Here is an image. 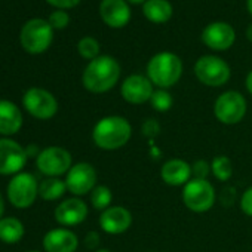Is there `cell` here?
<instances>
[{"mask_svg": "<svg viewBox=\"0 0 252 252\" xmlns=\"http://www.w3.org/2000/svg\"><path fill=\"white\" fill-rule=\"evenodd\" d=\"M131 137L132 126L129 120L123 116H105L95 123L92 129L94 144L107 152L125 147L129 143Z\"/></svg>", "mask_w": 252, "mask_h": 252, "instance_id": "1", "label": "cell"}, {"mask_svg": "<svg viewBox=\"0 0 252 252\" xmlns=\"http://www.w3.org/2000/svg\"><path fill=\"white\" fill-rule=\"evenodd\" d=\"M120 77V65L119 63L108 57L102 55L92 60L82 76V83L85 89L92 94H104L113 89Z\"/></svg>", "mask_w": 252, "mask_h": 252, "instance_id": "2", "label": "cell"}, {"mask_svg": "<svg viewBox=\"0 0 252 252\" xmlns=\"http://www.w3.org/2000/svg\"><path fill=\"white\" fill-rule=\"evenodd\" d=\"M183 74V63L172 52L156 54L147 64V77L159 89L174 86Z\"/></svg>", "mask_w": 252, "mask_h": 252, "instance_id": "3", "label": "cell"}, {"mask_svg": "<svg viewBox=\"0 0 252 252\" xmlns=\"http://www.w3.org/2000/svg\"><path fill=\"white\" fill-rule=\"evenodd\" d=\"M54 39V29L46 20L33 18L27 21L20 33V42L26 52L37 55L45 52Z\"/></svg>", "mask_w": 252, "mask_h": 252, "instance_id": "4", "label": "cell"}, {"mask_svg": "<svg viewBox=\"0 0 252 252\" xmlns=\"http://www.w3.org/2000/svg\"><path fill=\"white\" fill-rule=\"evenodd\" d=\"M6 194L9 203L17 209H27L39 196V183L30 172H20L8 183Z\"/></svg>", "mask_w": 252, "mask_h": 252, "instance_id": "5", "label": "cell"}, {"mask_svg": "<svg viewBox=\"0 0 252 252\" xmlns=\"http://www.w3.org/2000/svg\"><path fill=\"white\" fill-rule=\"evenodd\" d=\"M215 189L208 180L191 178L183 189V202L191 212L203 214L215 205Z\"/></svg>", "mask_w": 252, "mask_h": 252, "instance_id": "6", "label": "cell"}, {"mask_svg": "<svg viewBox=\"0 0 252 252\" xmlns=\"http://www.w3.org/2000/svg\"><path fill=\"white\" fill-rule=\"evenodd\" d=\"M194 74L200 83L211 88H220L230 80L231 71L224 60L214 55H205L196 61Z\"/></svg>", "mask_w": 252, "mask_h": 252, "instance_id": "7", "label": "cell"}, {"mask_svg": "<svg viewBox=\"0 0 252 252\" xmlns=\"http://www.w3.org/2000/svg\"><path fill=\"white\" fill-rule=\"evenodd\" d=\"M214 114L222 125H237L246 114V99L236 91L222 92L214 104Z\"/></svg>", "mask_w": 252, "mask_h": 252, "instance_id": "8", "label": "cell"}, {"mask_svg": "<svg viewBox=\"0 0 252 252\" xmlns=\"http://www.w3.org/2000/svg\"><path fill=\"white\" fill-rule=\"evenodd\" d=\"M36 166L46 177H57L67 174L73 166V158L68 150L63 147H46L36 158Z\"/></svg>", "mask_w": 252, "mask_h": 252, "instance_id": "9", "label": "cell"}, {"mask_svg": "<svg viewBox=\"0 0 252 252\" xmlns=\"http://www.w3.org/2000/svg\"><path fill=\"white\" fill-rule=\"evenodd\" d=\"M23 105L30 116L39 120H49L58 111L57 98L43 88H30L23 96Z\"/></svg>", "mask_w": 252, "mask_h": 252, "instance_id": "10", "label": "cell"}, {"mask_svg": "<svg viewBox=\"0 0 252 252\" xmlns=\"http://www.w3.org/2000/svg\"><path fill=\"white\" fill-rule=\"evenodd\" d=\"M29 160L26 147L12 138H0V175L20 174Z\"/></svg>", "mask_w": 252, "mask_h": 252, "instance_id": "11", "label": "cell"}, {"mask_svg": "<svg viewBox=\"0 0 252 252\" xmlns=\"http://www.w3.org/2000/svg\"><path fill=\"white\" fill-rule=\"evenodd\" d=\"M96 171L88 162H79L70 168L65 177L67 190L74 196H85L96 187Z\"/></svg>", "mask_w": 252, "mask_h": 252, "instance_id": "12", "label": "cell"}, {"mask_svg": "<svg viewBox=\"0 0 252 252\" xmlns=\"http://www.w3.org/2000/svg\"><path fill=\"white\" fill-rule=\"evenodd\" d=\"M153 86L155 85L150 82L149 77L141 76V74H132L123 80V83L120 86V94L126 102L140 105V104L150 101V98L155 92Z\"/></svg>", "mask_w": 252, "mask_h": 252, "instance_id": "13", "label": "cell"}, {"mask_svg": "<svg viewBox=\"0 0 252 252\" xmlns=\"http://www.w3.org/2000/svg\"><path fill=\"white\" fill-rule=\"evenodd\" d=\"M132 214L125 206H110L99 215V227L107 234H122L132 225Z\"/></svg>", "mask_w": 252, "mask_h": 252, "instance_id": "14", "label": "cell"}, {"mask_svg": "<svg viewBox=\"0 0 252 252\" xmlns=\"http://www.w3.org/2000/svg\"><path fill=\"white\" fill-rule=\"evenodd\" d=\"M88 205L79 197H70L63 200L54 212L55 221L64 227H73L82 224L88 217Z\"/></svg>", "mask_w": 252, "mask_h": 252, "instance_id": "15", "label": "cell"}, {"mask_svg": "<svg viewBox=\"0 0 252 252\" xmlns=\"http://www.w3.org/2000/svg\"><path fill=\"white\" fill-rule=\"evenodd\" d=\"M234 39L236 34L233 27L225 23H212L202 33L203 43L214 51L228 49L234 43Z\"/></svg>", "mask_w": 252, "mask_h": 252, "instance_id": "16", "label": "cell"}, {"mask_svg": "<svg viewBox=\"0 0 252 252\" xmlns=\"http://www.w3.org/2000/svg\"><path fill=\"white\" fill-rule=\"evenodd\" d=\"M99 14L102 21L113 29H120L131 20V9L125 0H102Z\"/></svg>", "mask_w": 252, "mask_h": 252, "instance_id": "17", "label": "cell"}, {"mask_svg": "<svg viewBox=\"0 0 252 252\" xmlns=\"http://www.w3.org/2000/svg\"><path fill=\"white\" fill-rule=\"evenodd\" d=\"M79 237L68 228L49 230L43 237V249L46 252H76Z\"/></svg>", "mask_w": 252, "mask_h": 252, "instance_id": "18", "label": "cell"}, {"mask_svg": "<svg viewBox=\"0 0 252 252\" xmlns=\"http://www.w3.org/2000/svg\"><path fill=\"white\" fill-rule=\"evenodd\" d=\"M23 128V113L20 107L9 101L0 99V135L11 137Z\"/></svg>", "mask_w": 252, "mask_h": 252, "instance_id": "19", "label": "cell"}, {"mask_svg": "<svg viewBox=\"0 0 252 252\" xmlns=\"http://www.w3.org/2000/svg\"><path fill=\"white\" fill-rule=\"evenodd\" d=\"M191 165L183 159H171L162 165L160 177L165 184L172 187L186 186L191 180Z\"/></svg>", "mask_w": 252, "mask_h": 252, "instance_id": "20", "label": "cell"}, {"mask_svg": "<svg viewBox=\"0 0 252 252\" xmlns=\"http://www.w3.org/2000/svg\"><path fill=\"white\" fill-rule=\"evenodd\" d=\"M144 17L156 24H162L171 20L172 6L168 0H147L143 6Z\"/></svg>", "mask_w": 252, "mask_h": 252, "instance_id": "21", "label": "cell"}, {"mask_svg": "<svg viewBox=\"0 0 252 252\" xmlns=\"http://www.w3.org/2000/svg\"><path fill=\"white\" fill-rule=\"evenodd\" d=\"M24 224L15 217H3L0 220V242L14 245L24 237Z\"/></svg>", "mask_w": 252, "mask_h": 252, "instance_id": "22", "label": "cell"}, {"mask_svg": "<svg viewBox=\"0 0 252 252\" xmlns=\"http://www.w3.org/2000/svg\"><path fill=\"white\" fill-rule=\"evenodd\" d=\"M65 191H67L65 180H61L57 177H46L39 184V196L48 202L61 199L65 194Z\"/></svg>", "mask_w": 252, "mask_h": 252, "instance_id": "23", "label": "cell"}, {"mask_svg": "<svg viewBox=\"0 0 252 252\" xmlns=\"http://www.w3.org/2000/svg\"><path fill=\"white\" fill-rule=\"evenodd\" d=\"M211 172L212 175L218 180V181H228L233 175V165L231 160L224 156V155H218L212 159L211 162Z\"/></svg>", "mask_w": 252, "mask_h": 252, "instance_id": "24", "label": "cell"}, {"mask_svg": "<svg viewBox=\"0 0 252 252\" xmlns=\"http://www.w3.org/2000/svg\"><path fill=\"white\" fill-rule=\"evenodd\" d=\"M113 202V193L107 186H96L91 191V205L94 209L105 211L111 206Z\"/></svg>", "mask_w": 252, "mask_h": 252, "instance_id": "25", "label": "cell"}, {"mask_svg": "<svg viewBox=\"0 0 252 252\" xmlns=\"http://www.w3.org/2000/svg\"><path fill=\"white\" fill-rule=\"evenodd\" d=\"M149 102L152 104L153 110H156L159 113H166V111H169L172 108L174 98H172V95L166 89H158V91L153 92V95H152Z\"/></svg>", "mask_w": 252, "mask_h": 252, "instance_id": "26", "label": "cell"}, {"mask_svg": "<svg viewBox=\"0 0 252 252\" xmlns=\"http://www.w3.org/2000/svg\"><path fill=\"white\" fill-rule=\"evenodd\" d=\"M77 51L82 58L92 61L99 55V43L94 37H83L77 43Z\"/></svg>", "mask_w": 252, "mask_h": 252, "instance_id": "27", "label": "cell"}, {"mask_svg": "<svg viewBox=\"0 0 252 252\" xmlns=\"http://www.w3.org/2000/svg\"><path fill=\"white\" fill-rule=\"evenodd\" d=\"M68 21H70V17L65 11L63 9H58V11H54L51 15H49V20L48 23L51 24L52 29H57V30H61V29H65L68 26Z\"/></svg>", "mask_w": 252, "mask_h": 252, "instance_id": "28", "label": "cell"}, {"mask_svg": "<svg viewBox=\"0 0 252 252\" xmlns=\"http://www.w3.org/2000/svg\"><path fill=\"white\" fill-rule=\"evenodd\" d=\"M191 174H193V178L206 180L208 175L211 174V163H208L206 160H196L191 165Z\"/></svg>", "mask_w": 252, "mask_h": 252, "instance_id": "29", "label": "cell"}, {"mask_svg": "<svg viewBox=\"0 0 252 252\" xmlns=\"http://www.w3.org/2000/svg\"><path fill=\"white\" fill-rule=\"evenodd\" d=\"M240 209L245 215L252 217V187H248L240 197Z\"/></svg>", "mask_w": 252, "mask_h": 252, "instance_id": "30", "label": "cell"}, {"mask_svg": "<svg viewBox=\"0 0 252 252\" xmlns=\"http://www.w3.org/2000/svg\"><path fill=\"white\" fill-rule=\"evenodd\" d=\"M160 132V126L159 123H156L153 119H149L144 125H143V134L149 135V137H156Z\"/></svg>", "mask_w": 252, "mask_h": 252, "instance_id": "31", "label": "cell"}, {"mask_svg": "<svg viewBox=\"0 0 252 252\" xmlns=\"http://www.w3.org/2000/svg\"><path fill=\"white\" fill-rule=\"evenodd\" d=\"M46 2L55 8H60V9H70V8H74L77 6L82 0H46Z\"/></svg>", "mask_w": 252, "mask_h": 252, "instance_id": "32", "label": "cell"}, {"mask_svg": "<svg viewBox=\"0 0 252 252\" xmlns=\"http://www.w3.org/2000/svg\"><path fill=\"white\" fill-rule=\"evenodd\" d=\"M99 243V234L96 231H89L85 237V246L88 249H96Z\"/></svg>", "mask_w": 252, "mask_h": 252, "instance_id": "33", "label": "cell"}, {"mask_svg": "<svg viewBox=\"0 0 252 252\" xmlns=\"http://www.w3.org/2000/svg\"><path fill=\"white\" fill-rule=\"evenodd\" d=\"M26 152H27L29 158H37L42 150H39V147L36 144H30L29 147H26Z\"/></svg>", "mask_w": 252, "mask_h": 252, "instance_id": "34", "label": "cell"}, {"mask_svg": "<svg viewBox=\"0 0 252 252\" xmlns=\"http://www.w3.org/2000/svg\"><path fill=\"white\" fill-rule=\"evenodd\" d=\"M245 85H246L248 92L252 95V70H251V71H249V74L246 76V82H245Z\"/></svg>", "mask_w": 252, "mask_h": 252, "instance_id": "35", "label": "cell"}, {"mask_svg": "<svg viewBox=\"0 0 252 252\" xmlns=\"http://www.w3.org/2000/svg\"><path fill=\"white\" fill-rule=\"evenodd\" d=\"M3 212H5V200H3L2 193H0V220L3 218Z\"/></svg>", "mask_w": 252, "mask_h": 252, "instance_id": "36", "label": "cell"}, {"mask_svg": "<svg viewBox=\"0 0 252 252\" xmlns=\"http://www.w3.org/2000/svg\"><path fill=\"white\" fill-rule=\"evenodd\" d=\"M246 37H248V40L249 42H252V24L248 27V30H246Z\"/></svg>", "mask_w": 252, "mask_h": 252, "instance_id": "37", "label": "cell"}, {"mask_svg": "<svg viewBox=\"0 0 252 252\" xmlns=\"http://www.w3.org/2000/svg\"><path fill=\"white\" fill-rule=\"evenodd\" d=\"M246 6H248V11H249V14L252 15V0H248V2H246Z\"/></svg>", "mask_w": 252, "mask_h": 252, "instance_id": "38", "label": "cell"}, {"mask_svg": "<svg viewBox=\"0 0 252 252\" xmlns=\"http://www.w3.org/2000/svg\"><path fill=\"white\" fill-rule=\"evenodd\" d=\"M129 2H132V3H143L144 0H129Z\"/></svg>", "mask_w": 252, "mask_h": 252, "instance_id": "39", "label": "cell"}, {"mask_svg": "<svg viewBox=\"0 0 252 252\" xmlns=\"http://www.w3.org/2000/svg\"><path fill=\"white\" fill-rule=\"evenodd\" d=\"M95 252H111V251H108V249H96Z\"/></svg>", "mask_w": 252, "mask_h": 252, "instance_id": "40", "label": "cell"}, {"mask_svg": "<svg viewBox=\"0 0 252 252\" xmlns=\"http://www.w3.org/2000/svg\"><path fill=\"white\" fill-rule=\"evenodd\" d=\"M29 252H39V251H29Z\"/></svg>", "mask_w": 252, "mask_h": 252, "instance_id": "41", "label": "cell"}]
</instances>
